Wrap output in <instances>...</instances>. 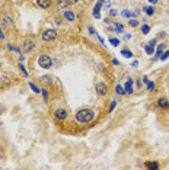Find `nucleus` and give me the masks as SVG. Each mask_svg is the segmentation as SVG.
Masks as SVG:
<instances>
[{"instance_id":"29","label":"nucleus","mask_w":169,"mask_h":170,"mask_svg":"<svg viewBox=\"0 0 169 170\" xmlns=\"http://www.w3.org/2000/svg\"><path fill=\"white\" fill-rule=\"evenodd\" d=\"M70 3H76V2H79V0H69Z\"/></svg>"},{"instance_id":"5","label":"nucleus","mask_w":169,"mask_h":170,"mask_svg":"<svg viewBox=\"0 0 169 170\" xmlns=\"http://www.w3.org/2000/svg\"><path fill=\"white\" fill-rule=\"evenodd\" d=\"M12 84V79L7 74H3V76H0V87L3 86V87H7V86H10Z\"/></svg>"},{"instance_id":"31","label":"nucleus","mask_w":169,"mask_h":170,"mask_svg":"<svg viewBox=\"0 0 169 170\" xmlns=\"http://www.w3.org/2000/svg\"><path fill=\"white\" fill-rule=\"evenodd\" d=\"M168 86H169V77H168Z\"/></svg>"},{"instance_id":"23","label":"nucleus","mask_w":169,"mask_h":170,"mask_svg":"<svg viewBox=\"0 0 169 170\" xmlns=\"http://www.w3.org/2000/svg\"><path fill=\"white\" fill-rule=\"evenodd\" d=\"M141 29H143V33H147V32H149V29H150V28L147 26V25H144V26L141 28Z\"/></svg>"},{"instance_id":"20","label":"nucleus","mask_w":169,"mask_h":170,"mask_svg":"<svg viewBox=\"0 0 169 170\" xmlns=\"http://www.w3.org/2000/svg\"><path fill=\"white\" fill-rule=\"evenodd\" d=\"M121 54L124 55V57H131V52H130V51H127V49H123V51H121Z\"/></svg>"},{"instance_id":"4","label":"nucleus","mask_w":169,"mask_h":170,"mask_svg":"<svg viewBox=\"0 0 169 170\" xmlns=\"http://www.w3.org/2000/svg\"><path fill=\"white\" fill-rule=\"evenodd\" d=\"M96 93L99 96H105L108 93V86L105 83H96Z\"/></svg>"},{"instance_id":"10","label":"nucleus","mask_w":169,"mask_h":170,"mask_svg":"<svg viewBox=\"0 0 169 170\" xmlns=\"http://www.w3.org/2000/svg\"><path fill=\"white\" fill-rule=\"evenodd\" d=\"M37 3L42 9H48L50 7V0H37Z\"/></svg>"},{"instance_id":"21","label":"nucleus","mask_w":169,"mask_h":170,"mask_svg":"<svg viewBox=\"0 0 169 170\" xmlns=\"http://www.w3.org/2000/svg\"><path fill=\"white\" fill-rule=\"evenodd\" d=\"M130 26H133V28H136L137 26V25H139V22H137V21H134V19H133V21H130Z\"/></svg>"},{"instance_id":"12","label":"nucleus","mask_w":169,"mask_h":170,"mask_svg":"<svg viewBox=\"0 0 169 170\" xmlns=\"http://www.w3.org/2000/svg\"><path fill=\"white\" fill-rule=\"evenodd\" d=\"M124 90H125V93H133V82L131 80H128V82L125 83Z\"/></svg>"},{"instance_id":"16","label":"nucleus","mask_w":169,"mask_h":170,"mask_svg":"<svg viewBox=\"0 0 169 170\" xmlns=\"http://www.w3.org/2000/svg\"><path fill=\"white\" fill-rule=\"evenodd\" d=\"M146 166L149 167V169H158L159 167L158 163H146Z\"/></svg>"},{"instance_id":"1","label":"nucleus","mask_w":169,"mask_h":170,"mask_svg":"<svg viewBox=\"0 0 169 170\" xmlns=\"http://www.w3.org/2000/svg\"><path fill=\"white\" fill-rule=\"evenodd\" d=\"M93 116H95V112L92 109H80L77 114H76V118H77V121L82 122V124H88L93 119Z\"/></svg>"},{"instance_id":"8","label":"nucleus","mask_w":169,"mask_h":170,"mask_svg":"<svg viewBox=\"0 0 169 170\" xmlns=\"http://www.w3.org/2000/svg\"><path fill=\"white\" fill-rule=\"evenodd\" d=\"M56 116L58 119H66L67 118V110L66 109H57L56 110Z\"/></svg>"},{"instance_id":"25","label":"nucleus","mask_w":169,"mask_h":170,"mask_svg":"<svg viewBox=\"0 0 169 170\" xmlns=\"http://www.w3.org/2000/svg\"><path fill=\"white\" fill-rule=\"evenodd\" d=\"M168 57H169V51H166V52H165V54L162 55V60H166Z\"/></svg>"},{"instance_id":"18","label":"nucleus","mask_w":169,"mask_h":170,"mask_svg":"<svg viewBox=\"0 0 169 170\" xmlns=\"http://www.w3.org/2000/svg\"><path fill=\"white\" fill-rule=\"evenodd\" d=\"M163 49H165V44H160V45H159V48H158V52H156V55H160Z\"/></svg>"},{"instance_id":"2","label":"nucleus","mask_w":169,"mask_h":170,"mask_svg":"<svg viewBox=\"0 0 169 170\" xmlns=\"http://www.w3.org/2000/svg\"><path fill=\"white\" fill-rule=\"evenodd\" d=\"M38 64L42 68H50V67H53V60H51L50 55H41L38 58Z\"/></svg>"},{"instance_id":"15","label":"nucleus","mask_w":169,"mask_h":170,"mask_svg":"<svg viewBox=\"0 0 169 170\" xmlns=\"http://www.w3.org/2000/svg\"><path fill=\"white\" fill-rule=\"evenodd\" d=\"M115 92H117V93L118 95H124L125 93V90H124V87H123V86H117V87H115Z\"/></svg>"},{"instance_id":"7","label":"nucleus","mask_w":169,"mask_h":170,"mask_svg":"<svg viewBox=\"0 0 169 170\" xmlns=\"http://www.w3.org/2000/svg\"><path fill=\"white\" fill-rule=\"evenodd\" d=\"M109 31H112V32H123L124 31V26L121 25V23H114L109 26Z\"/></svg>"},{"instance_id":"13","label":"nucleus","mask_w":169,"mask_h":170,"mask_svg":"<svg viewBox=\"0 0 169 170\" xmlns=\"http://www.w3.org/2000/svg\"><path fill=\"white\" fill-rule=\"evenodd\" d=\"M2 23H3L5 26H12V25H13V22H12V17H9V16L3 17V19H2Z\"/></svg>"},{"instance_id":"17","label":"nucleus","mask_w":169,"mask_h":170,"mask_svg":"<svg viewBox=\"0 0 169 170\" xmlns=\"http://www.w3.org/2000/svg\"><path fill=\"white\" fill-rule=\"evenodd\" d=\"M144 10H146V13L149 15V16H152L153 13H155V10H153L152 7H149V6H147V7H144Z\"/></svg>"},{"instance_id":"19","label":"nucleus","mask_w":169,"mask_h":170,"mask_svg":"<svg viewBox=\"0 0 169 170\" xmlns=\"http://www.w3.org/2000/svg\"><path fill=\"white\" fill-rule=\"evenodd\" d=\"M29 86H31V89H32V90H34L35 93H40V90H38V87H37V86H35L34 83H29Z\"/></svg>"},{"instance_id":"30","label":"nucleus","mask_w":169,"mask_h":170,"mask_svg":"<svg viewBox=\"0 0 169 170\" xmlns=\"http://www.w3.org/2000/svg\"><path fill=\"white\" fill-rule=\"evenodd\" d=\"M15 2H22V0H15Z\"/></svg>"},{"instance_id":"6","label":"nucleus","mask_w":169,"mask_h":170,"mask_svg":"<svg viewBox=\"0 0 169 170\" xmlns=\"http://www.w3.org/2000/svg\"><path fill=\"white\" fill-rule=\"evenodd\" d=\"M22 47H23V49H25L26 52H29V51H32V49H34L35 44H34V41H31V39H26V41H25V42L22 44Z\"/></svg>"},{"instance_id":"32","label":"nucleus","mask_w":169,"mask_h":170,"mask_svg":"<svg viewBox=\"0 0 169 170\" xmlns=\"http://www.w3.org/2000/svg\"><path fill=\"white\" fill-rule=\"evenodd\" d=\"M0 67H2V63H0Z\"/></svg>"},{"instance_id":"28","label":"nucleus","mask_w":169,"mask_h":170,"mask_svg":"<svg viewBox=\"0 0 169 170\" xmlns=\"http://www.w3.org/2000/svg\"><path fill=\"white\" fill-rule=\"evenodd\" d=\"M150 3H158V0H149Z\"/></svg>"},{"instance_id":"9","label":"nucleus","mask_w":169,"mask_h":170,"mask_svg":"<svg viewBox=\"0 0 169 170\" xmlns=\"http://www.w3.org/2000/svg\"><path fill=\"white\" fill-rule=\"evenodd\" d=\"M158 106L159 108H162V109H166V108L169 106V100L168 99H165V98H160L158 100Z\"/></svg>"},{"instance_id":"11","label":"nucleus","mask_w":169,"mask_h":170,"mask_svg":"<svg viewBox=\"0 0 169 170\" xmlns=\"http://www.w3.org/2000/svg\"><path fill=\"white\" fill-rule=\"evenodd\" d=\"M41 83H44L45 86H48V84H51V83H53V77H50V76H42V77H41Z\"/></svg>"},{"instance_id":"27","label":"nucleus","mask_w":169,"mask_h":170,"mask_svg":"<svg viewBox=\"0 0 169 170\" xmlns=\"http://www.w3.org/2000/svg\"><path fill=\"white\" fill-rule=\"evenodd\" d=\"M149 89H150V90L155 89V83H149Z\"/></svg>"},{"instance_id":"24","label":"nucleus","mask_w":169,"mask_h":170,"mask_svg":"<svg viewBox=\"0 0 169 170\" xmlns=\"http://www.w3.org/2000/svg\"><path fill=\"white\" fill-rule=\"evenodd\" d=\"M111 42H112V45H115V47H117V45L120 44V41H118V39H115V38L111 39Z\"/></svg>"},{"instance_id":"14","label":"nucleus","mask_w":169,"mask_h":170,"mask_svg":"<svg viewBox=\"0 0 169 170\" xmlns=\"http://www.w3.org/2000/svg\"><path fill=\"white\" fill-rule=\"evenodd\" d=\"M64 16H66V19L70 21V22H73V21H74V13H72V12H66V13H64Z\"/></svg>"},{"instance_id":"26","label":"nucleus","mask_w":169,"mask_h":170,"mask_svg":"<svg viewBox=\"0 0 169 170\" xmlns=\"http://www.w3.org/2000/svg\"><path fill=\"white\" fill-rule=\"evenodd\" d=\"M149 44H150V47H155V45H156V41H155V39H152Z\"/></svg>"},{"instance_id":"3","label":"nucleus","mask_w":169,"mask_h":170,"mask_svg":"<svg viewBox=\"0 0 169 170\" xmlns=\"http://www.w3.org/2000/svg\"><path fill=\"white\" fill-rule=\"evenodd\" d=\"M57 38V31L56 29H47L45 32H42V39L44 41H54Z\"/></svg>"},{"instance_id":"22","label":"nucleus","mask_w":169,"mask_h":170,"mask_svg":"<svg viewBox=\"0 0 169 170\" xmlns=\"http://www.w3.org/2000/svg\"><path fill=\"white\" fill-rule=\"evenodd\" d=\"M146 52H147V54H153V47H150V45L146 47Z\"/></svg>"}]
</instances>
